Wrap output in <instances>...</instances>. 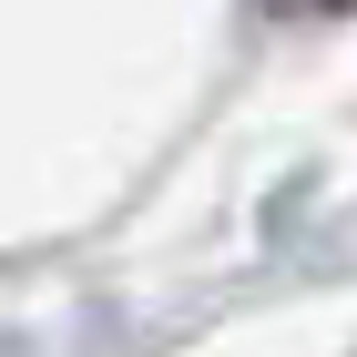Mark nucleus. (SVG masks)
Instances as JSON below:
<instances>
[{
	"label": "nucleus",
	"mask_w": 357,
	"mask_h": 357,
	"mask_svg": "<svg viewBox=\"0 0 357 357\" xmlns=\"http://www.w3.org/2000/svg\"><path fill=\"white\" fill-rule=\"evenodd\" d=\"M266 10H296V21H337V10H357V0H266Z\"/></svg>",
	"instance_id": "1"
}]
</instances>
